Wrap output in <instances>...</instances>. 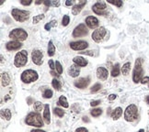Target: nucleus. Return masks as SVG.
Returning a JSON list of instances; mask_svg holds the SVG:
<instances>
[{"mask_svg":"<svg viewBox=\"0 0 149 132\" xmlns=\"http://www.w3.org/2000/svg\"><path fill=\"white\" fill-rule=\"evenodd\" d=\"M25 123L28 126L36 127V128H41V127H43V120L41 118V116L36 112H30L26 117Z\"/></svg>","mask_w":149,"mask_h":132,"instance_id":"obj_1","label":"nucleus"},{"mask_svg":"<svg viewBox=\"0 0 149 132\" xmlns=\"http://www.w3.org/2000/svg\"><path fill=\"white\" fill-rule=\"evenodd\" d=\"M143 75V60L141 58H137L135 63V69L132 72V81L135 83L142 81Z\"/></svg>","mask_w":149,"mask_h":132,"instance_id":"obj_2","label":"nucleus"},{"mask_svg":"<svg viewBox=\"0 0 149 132\" xmlns=\"http://www.w3.org/2000/svg\"><path fill=\"white\" fill-rule=\"evenodd\" d=\"M138 118V108L135 105L132 104L126 107L124 111V119L127 122H134Z\"/></svg>","mask_w":149,"mask_h":132,"instance_id":"obj_3","label":"nucleus"},{"mask_svg":"<svg viewBox=\"0 0 149 132\" xmlns=\"http://www.w3.org/2000/svg\"><path fill=\"white\" fill-rule=\"evenodd\" d=\"M39 78V75L38 72L34 70H25L22 73H21V76L20 79L24 83H33L35 81L38 80Z\"/></svg>","mask_w":149,"mask_h":132,"instance_id":"obj_4","label":"nucleus"},{"mask_svg":"<svg viewBox=\"0 0 149 132\" xmlns=\"http://www.w3.org/2000/svg\"><path fill=\"white\" fill-rule=\"evenodd\" d=\"M30 12L27 10H20L18 8H13L11 10V15L14 19L18 22H24L30 18Z\"/></svg>","mask_w":149,"mask_h":132,"instance_id":"obj_5","label":"nucleus"},{"mask_svg":"<svg viewBox=\"0 0 149 132\" xmlns=\"http://www.w3.org/2000/svg\"><path fill=\"white\" fill-rule=\"evenodd\" d=\"M9 38L17 41H24L28 38V33L23 29H15L11 30L8 34Z\"/></svg>","mask_w":149,"mask_h":132,"instance_id":"obj_6","label":"nucleus"},{"mask_svg":"<svg viewBox=\"0 0 149 132\" xmlns=\"http://www.w3.org/2000/svg\"><path fill=\"white\" fill-rule=\"evenodd\" d=\"M28 62V52L27 51H20L16 54L14 58V65L18 68L23 67Z\"/></svg>","mask_w":149,"mask_h":132,"instance_id":"obj_7","label":"nucleus"},{"mask_svg":"<svg viewBox=\"0 0 149 132\" xmlns=\"http://www.w3.org/2000/svg\"><path fill=\"white\" fill-rule=\"evenodd\" d=\"M92 10L95 14L99 16H107V5L103 2H97L92 6Z\"/></svg>","mask_w":149,"mask_h":132,"instance_id":"obj_8","label":"nucleus"},{"mask_svg":"<svg viewBox=\"0 0 149 132\" xmlns=\"http://www.w3.org/2000/svg\"><path fill=\"white\" fill-rule=\"evenodd\" d=\"M88 33V29L87 28L86 24H79L77 25L76 28L74 29L73 30V37L74 38H79V37H83V36H86Z\"/></svg>","mask_w":149,"mask_h":132,"instance_id":"obj_9","label":"nucleus"},{"mask_svg":"<svg viewBox=\"0 0 149 132\" xmlns=\"http://www.w3.org/2000/svg\"><path fill=\"white\" fill-rule=\"evenodd\" d=\"M107 34V30L104 27H100L99 29H97L96 30H94V32L91 35V38L93 39L94 41L96 42H99L103 40V38Z\"/></svg>","mask_w":149,"mask_h":132,"instance_id":"obj_10","label":"nucleus"},{"mask_svg":"<svg viewBox=\"0 0 149 132\" xmlns=\"http://www.w3.org/2000/svg\"><path fill=\"white\" fill-rule=\"evenodd\" d=\"M43 53L40 50H33L31 52V60L36 65H41L43 62Z\"/></svg>","mask_w":149,"mask_h":132,"instance_id":"obj_11","label":"nucleus"},{"mask_svg":"<svg viewBox=\"0 0 149 132\" xmlns=\"http://www.w3.org/2000/svg\"><path fill=\"white\" fill-rule=\"evenodd\" d=\"M88 47V43L85 40L70 42V48L74 51H84Z\"/></svg>","mask_w":149,"mask_h":132,"instance_id":"obj_12","label":"nucleus"},{"mask_svg":"<svg viewBox=\"0 0 149 132\" xmlns=\"http://www.w3.org/2000/svg\"><path fill=\"white\" fill-rule=\"evenodd\" d=\"M90 83V78L88 77H83V78H79L78 80L74 81V86L77 87L78 89H84L88 87V85Z\"/></svg>","mask_w":149,"mask_h":132,"instance_id":"obj_13","label":"nucleus"},{"mask_svg":"<svg viewBox=\"0 0 149 132\" xmlns=\"http://www.w3.org/2000/svg\"><path fill=\"white\" fill-rule=\"evenodd\" d=\"M86 24L89 29H96L99 26V19L93 16H89L86 18Z\"/></svg>","mask_w":149,"mask_h":132,"instance_id":"obj_14","label":"nucleus"},{"mask_svg":"<svg viewBox=\"0 0 149 132\" xmlns=\"http://www.w3.org/2000/svg\"><path fill=\"white\" fill-rule=\"evenodd\" d=\"M21 47H22V43L19 41H17V40L8 41L6 44V49L8 51H16V50L20 49Z\"/></svg>","mask_w":149,"mask_h":132,"instance_id":"obj_15","label":"nucleus"},{"mask_svg":"<svg viewBox=\"0 0 149 132\" xmlns=\"http://www.w3.org/2000/svg\"><path fill=\"white\" fill-rule=\"evenodd\" d=\"M109 72L108 70L104 67H99L97 69V77L102 81H105L108 78Z\"/></svg>","mask_w":149,"mask_h":132,"instance_id":"obj_16","label":"nucleus"},{"mask_svg":"<svg viewBox=\"0 0 149 132\" xmlns=\"http://www.w3.org/2000/svg\"><path fill=\"white\" fill-rule=\"evenodd\" d=\"M80 73V67L77 64H73L69 67L68 69V75L73 78H76L79 75Z\"/></svg>","mask_w":149,"mask_h":132,"instance_id":"obj_17","label":"nucleus"},{"mask_svg":"<svg viewBox=\"0 0 149 132\" xmlns=\"http://www.w3.org/2000/svg\"><path fill=\"white\" fill-rule=\"evenodd\" d=\"M86 4H87V1H85V0H82V1L78 2V4L74 5V6L73 7V8H72V14H73L74 16L78 15L79 13L81 12L82 8H83L85 6H86Z\"/></svg>","mask_w":149,"mask_h":132,"instance_id":"obj_18","label":"nucleus"},{"mask_svg":"<svg viewBox=\"0 0 149 132\" xmlns=\"http://www.w3.org/2000/svg\"><path fill=\"white\" fill-rule=\"evenodd\" d=\"M73 62L74 64L78 65L79 67H85L88 65V61L82 56H76L73 59Z\"/></svg>","mask_w":149,"mask_h":132,"instance_id":"obj_19","label":"nucleus"},{"mask_svg":"<svg viewBox=\"0 0 149 132\" xmlns=\"http://www.w3.org/2000/svg\"><path fill=\"white\" fill-rule=\"evenodd\" d=\"M43 119L45 123L49 125L51 123V113H50V105H44V110H43Z\"/></svg>","mask_w":149,"mask_h":132,"instance_id":"obj_20","label":"nucleus"},{"mask_svg":"<svg viewBox=\"0 0 149 132\" xmlns=\"http://www.w3.org/2000/svg\"><path fill=\"white\" fill-rule=\"evenodd\" d=\"M10 82H11V79H10V76L8 72H2L1 75V84L2 86L6 87L8 86V84L10 83Z\"/></svg>","mask_w":149,"mask_h":132,"instance_id":"obj_21","label":"nucleus"},{"mask_svg":"<svg viewBox=\"0 0 149 132\" xmlns=\"http://www.w3.org/2000/svg\"><path fill=\"white\" fill-rule=\"evenodd\" d=\"M122 115V108L121 107H116L112 112L110 114V117L113 120L119 119Z\"/></svg>","mask_w":149,"mask_h":132,"instance_id":"obj_22","label":"nucleus"},{"mask_svg":"<svg viewBox=\"0 0 149 132\" xmlns=\"http://www.w3.org/2000/svg\"><path fill=\"white\" fill-rule=\"evenodd\" d=\"M47 53L50 57H52L55 53V47L52 43V40H50L49 43H48V49H47Z\"/></svg>","mask_w":149,"mask_h":132,"instance_id":"obj_23","label":"nucleus"},{"mask_svg":"<svg viewBox=\"0 0 149 132\" xmlns=\"http://www.w3.org/2000/svg\"><path fill=\"white\" fill-rule=\"evenodd\" d=\"M11 111L9 109H2L1 110V118L3 119H6V120H10L11 118Z\"/></svg>","mask_w":149,"mask_h":132,"instance_id":"obj_24","label":"nucleus"},{"mask_svg":"<svg viewBox=\"0 0 149 132\" xmlns=\"http://www.w3.org/2000/svg\"><path fill=\"white\" fill-rule=\"evenodd\" d=\"M131 71V62H125L121 67V72L123 75H128Z\"/></svg>","mask_w":149,"mask_h":132,"instance_id":"obj_25","label":"nucleus"},{"mask_svg":"<svg viewBox=\"0 0 149 132\" xmlns=\"http://www.w3.org/2000/svg\"><path fill=\"white\" fill-rule=\"evenodd\" d=\"M58 105H62V107H63L65 108H68L69 107V105H68V102H67V99L66 96H60L59 97V101H58Z\"/></svg>","mask_w":149,"mask_h":132,"instance_id":"obj_26","label":"nucleus"},{"mask_svg":"<svg viewBox=\"0 0 149 132\" xmlns=\"http://www.w3.org/2000/svg\"><path fill=\"white\" fill-rule=\"evenodd\" d=\"M120 75V64L119 63H116V64L112 67V70H111V75L113 77H117Z\"/></svg>","mask_w":149,"mask_h":132,"instance_id":"obj_27","label":"nucleus"},{"mask_svg":"<svg viewBox=\"0 0 149 132\" xmlns=\"http://www.w3.org/2000/svg\"><path fill=\"white\" fill-rule=\"evenodd\" d=\"M52 85L54 89H56L57 91H60L62 89V84H61V82L59 80H57V79H52Z\"/></svg>","mask_w":149,"mask_h":132,"instance_id":"obj_28","label":"nucleus"},{"mask_svg":"<svg viewBox=\"0 0 149 132\" xmlns=\"http://www.w3.org/2000/svg\"><path fill=\"white\" fill-rule=\"evenodd\" d=\"M90 114H91L92 117H94V118H98V117H99V116L102 114V110L100 109V108H94L93 110H91V112H90Z\"/></svg>","mask_w":149,"mask_h":132,"instance_id":"obj_29","label":"nucleus"},{"mask_svg":"<svg viewBox=\"0 0 149 132\" xmlns=\"http://www.w3.org/2000/svg\"><path fill=\"white\" fill-rule=\"evenodd\" d=\"M52 94H54V93H52V91L51 90V89L46 88L45 90L43 91V93H42V96H43L44 98H46V99H48V98H51L52 96Z\"/></svg>","mask_w":149,"mask_h":132,"instance_id":"obj_30","label":"nucleus"},{"mask_svg":"<svg viewBox=\"0 0 149 132\" xmlns=\"http://www.w3.org/2000/svg\"><path fill=\"white\" fill-rule=\"evenodd\" d=\"M56 23H57V21H56V20H52V21H50V22H48L47 24H45L44 29H45L46 30H50L52 28L55 27V26H56Z\"/></svg>","mask_w":149,"mask_h":132,"instance_id":"obj_31","label":"nucleus"},{"mask_svg":"<svg viewBox=\"0 0 149 132\" xmlns=\"http://www.w3.org/2000/svg\"><path fill=\"white\" fill-rule=\"evenodd\" d=\"M108 3L113 5V6L118 7V8H121L122 5H123V3H122V1H121V0H108Z\"/></svg>","mask_w":149,"mask_h":132,"instance_id":"obj_32","label":"nucleus"},{"mask_svg":"<svg viewBox=\"0 0 149 132\" xmlns=\"http://www.w3.org/2000/svg\"><path fill=\"white\" fill-rule=\"evenodd\" d=\"M43 18H44V15H43V14L37 15V16H35V17L33 18L32 22H33V24H38V23L40 22V21H41Z\"/></svg>","mask_w":149,"mask_h":132,"instance_id":"obj_33","label":"nucleus"},{"mask_svg":"<svg viewBox=\"0 0 149 132\" xmlns=\"http://www.w3.org/2000/svg\"><path fill=\"white\" fill-rule=\"evenodd\" d=\"M100 89H101V84L97 83H95L91 88H90V92H91L92 94L93 93H97L98 91L100 90Z\"/></svg>","mask_w":149,"mask_h":132,"instance_id":"obj_34","label":"nucleus"},{"mask_svg":"<svg viewBox=\"0 0 149 132\" xmlns=\"http://www.w3.org/2000/svg\"><path fill=\"white\" fill-rule=\"evenodd\" d=\"M54 113L56 116H58L59 118H63V116H65V112H63V110L61 109V108H59V107H55V108L54 109Z\"/></svg>","mask_w":149,"mask_h":132,"instance_id":"obj_35","label":"nucleus"},{"mask_svg":"<svg viewBox=\"0 0 149 132\" xmlns=\"http://www.w3.org/2000/svg\"><path fill=\"white\" fill-rule=\"evenodd\" d=\"M55 69H56V72L58 73V75H62V72H63V66L60 63V62H58V61L55 62Z\"/></svg>","mask_w":149,"mask_h":132,"instance_id":"obj_36","label":"nucleus"},{"mask_svg":"<svg viewBox=\"0 0 149 132\" xmlns=\"http://www.w3.org/2000/svg\"><path fill=\"white\" fill-rule=\"evenodd\" d=\"M33 107H34V110L37 112H40L42 110V108H43V105H42V104L39 101H37L34 103V105H33Z\"/></svg>","mask_w":149,"mask_h":132,"instance_id":"obj_37","label":"nucleus"},{"mask_svg":"<svg viewBox=\"0 0 149 132\" xmlns=\"http://www.w3.org/2000/svg\"><path fill=\"white\" fill-rule=\"evenodd\" d=\"M69 21H70V18H69L68 15H65L63 16V18L62 19V25L63 27H66V26L69 24Z\"/></svg>","mask_w":149,"mask_h":132,"instance_id":"obj_38","label":"nucleus"},{"mask_svg":"<svg viewBox=\"0 0 149 132\" xmlns=\"http://www.w3.org/2000/svg\"><path fill=\"white\" fill-rule=\"evenodd\" d=\"M31 3H32V0H21L20 1V4L23 6H30Z\"/></svg>","mask_w":149,"mask_h":132,"instance_id":"obj_39","label":"nucleus"},{"mask_svg":"<svg viewBox=\"0 0 149 132\" xmlns=\"http://www.w3.org/2000/svg\"><path fill=\"white\" fill-rule=\"evenodd\" d=\"M49 67L51 68V70L52 71H54V69H55V62L52 61V60H49Z\"/></svg>","mask_w":149,"mask_h":132,"instance_id":"obj_40","label":"nucleus"},{"mask_svg":"<svg viewBox=\"0 0 149 132\" xmlns=\"http://www.w3.org/2000/svg\"><path fill=\"white\" fill-rule=\"evenodd\" d=\"M80 54H87L89 56H94V51H82V52H79Z\"/></svg>","mask_w":149,"mask_h":132,"instance_id":"obj_41","label":"nucleus"},{"mask_svg":"<svg viewBox=\"0 0 149 132\" xmlns=\"http://www.w3.org/2000/svg\"><path fill=\"white\" fill-rule=\"evenodd\" d=\"M100 103H101L100 100H96V101H91V103H90V105H91V107H97V105H99Z\"/></svg>","mask_w":149,"mask_h":132,"instance_id":"obj_42","label":"nucleus"},{"mask_svg":"<svg viewBox=\"0 0 149 132\" xmlns=\"http://www.w3.org/2000/svg\"><path fill=\"white\" fill-rule=\"evenodd\" d=\"M74 132H88V130L86 128H83V127H81V128L77 129Z\"/></svg>","mask_w":149,"mask_h":132,"instance_id":"obj_43","label":"nucleus"},{"mask_svg":"<svg viewBox=\"0 0 149 132\" xmlns=\"http://www.w3.org/2000/svg\"><path fill=\"white\" fill-rule=\"evenodd\" d=\"M141 83H142L143 84H145V83H149V77H148V76L143 77V78L142 79Z\"/></svg>","mask_w":149,"mask_h":132,"instance_id":"obj_44","label":"nucleus"},{"mask_svg":"<svg viewBox=\"0 0 149 132\" xmlns=\"http://www.w3.org/2000/svg\"><path fill=\"white\" fill-rule=\"evenodd\" d=\"M116 98H117V96H116V94H110V96H108V99L110 100V101H112V100H115Z\"/></svg>","mask_w":149,"mask_h":132,"instance_id":"obj_45","label":"nucleus"},{"mask_svg":"<svg viewBox=\"0 0 149 132\" xmlns=\"http://www.w3.org/2000/svg\"><path fill=\"white\" fill-rule=\"evenodd\" d=\"M74 1H72V0H66V7H71L72 5L74 4Z\"/></svg>","mask_w":149,"mask_h":132,"instance_id":"obj_46","label":"nucleus"},{"mask_svg":"<svg viewBox=\"0 0 149 132\" xmlns=\"http://www.w3.org/2000/svg\"><path fill=\"white\" fill-rule=\"evenodd\" d=\"M52 5L54 7H59L60 6V1H52Z\"/></svg>","mask_w":149,"mask_h":132,"instance_id":"obj_47","label":"nucleus"},{"mask_svg":"<svg viewBox=\"0 0 149 132\" xmlns=\"http://www.w3.org/2000/svg\"><path fill=\"white\" fill-rule=\"evenodd\" d=\"M43 4L45 5L46 7H50L52 5V2L51 1H47V0H46V1H43Z\"/></svg>","mask_w":149,"mask_h":132,"instance_id":"obj_48","label":"nucleus"},{"mask_svg":"<svg viewBox=\"0 0 149 132\" xmlns=\"http://www.w3.org/2000/svg\"><path fill=\"white\" fill-rule=\"evenodd\" d=\"M82 120L84 121V122H87V123L89 122V119H88V117H83V118H82Z\"/></svg>","mask_w":149,"mask_h":132,"instance_id":"obj_49","label":"nucleus"},{"mask_svg":"<svg viewBox=\"0 0 149 132\" xmlns=\"http://www.w3.org/2000/svg\"><path fill=\"white\" fill-rule=\"evenodd\" d=\"M27 102H28V104H29V105H31V104H32V98H31L30 96V97H28Z\"/></svg>","mask_w":149,"mask_h":132,"instance_id":"obj_50","label":"nucleus"},{"mask_svg":"<svg viewBox=\"0 0 149 132\" xmlns=\"http://www.w3.org/2000/svg\"><path fill=\"white\" fill-rule=\"evenodd\" d=\"M30 132H46V131L41 130V129H32Z\"/></svg>","mask_w":149,"mask_h":132,"instance_id":"obj_51","label":"nucleus"},{"mask_svg":"<svg viewBox=\"0 0 149 132\" xmlns=\"http://www.w3.org/2000/svg\"><path fill=\"white\" fill-rule=\"evenodd\" d=\"M146 103H147V104L149 105V94H148V96H147L146 97Z\"/></svg>","mask_w":149,"mask_h":132,"instance_id":"obj_52","label":"nucleus"},{"mask_svg":"<svg viewBox=\"0 0 149 132\" xmlns=\"http://www.w3.org/2000/svg\"><path fill=\"white\" fill-rule=\"evenodd\" d=\"M35 4H36V5H40V4H41V1H36Z\"/></svg>","mask_w":149,"mask_h":132,"instance_id":"obj_53","label":"nucleus"},{"mask_svg":"<svg viewBox=\"0 0 149 132\" xmlns=\"http://www.w3.org/2000/svg\"><path fill=\"white\" fill-rule=\"evenodd\" d=\"M138 132H146L145 130H143V129H140L139 131H138Z\"/></svg>","mask_w":149,"mask_h":132,"instance_id":"obj_54","label":"nucleus"},{"mask_svg":"<svg viewBox=\"0 0 149 132\" xmlns=\"http://www.w3.org/2000/svg\"><path fill=\"white\" fill-rule=\"evenodd\" d=\"M1 62H3V56L1 55Z\"/></svg>","mask_w":149,"mask_h":132,"instance_id":"obj_55","label":"nucleus"}]
</instances>
